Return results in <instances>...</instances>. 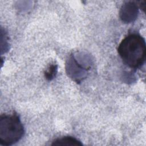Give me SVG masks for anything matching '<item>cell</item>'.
<instances>
[{"label":"cell","mask_w":146,"mask_h":146,"mask_svg":"<svg viewBox=\"0 0 146 146\" xmlns=\"http://www.w3.org/2000/svg\"><path fill=\"white\" fill-rule=\"evenodd\" d=\"M117 51L125 64L131 68H139L145 60V39L138 34H129L121 41Z\"/></svg>","instance_id":"obj_1"},{"label":"cell","mask_w":146,"mask_h":146,"mask_svg":"<svg viewBox=\"0 0 146 146\" xmlns=\"http://www.w3.org/2000/svg\"><path fill=\"white\" fill-rule=\"evenodd\" d=\"M25 133L24 127L17 113L0 116V144L11 145L19 141Z\"/></svg>","instance_id":"obj_2"},{"label":"cell","mask_w":146,"mask_h":146,"mask_svg":"<svg viewBox=\"0 0 146 146\" xmlns=\"http://www.w3.org/2000/svg\"><path fill=\"white\" fill-rule=\"evenodd\" d=\"M90 67L88 64H84L78 60L71 54L66 63V70L68 76L76 83H80L87 77L88 70Z\"/></svg>","instance_id":"obj_3"},{"label":"cell","mask_w":146,"mask_h":146,"mask_svg":"<svg viewBox=\"0 0 146 146\" xmlns=\"http://www.w3.org/2000/svg\"><path fill=\"white\" fill-rule=\"evenodd\" d=\"M139 14V6L133 1L125 2L120 8L119 15L121 21L125 23L134 22Z\"/></svg>","instance_id":"obj_4"},{"label":"cell","mask_w":146,"mask_h":146,"mask_svg":"<svg viewBox=\"0 0 146 146\" xmlns=\"http://www.w3.org/2000/svg\"><path fill=\"white\" fill-rule=\"evenodd\" d=\"M51 145L55 146H82L83 144L74 137L64 136L55 140Z\"/></svg>","instance_id":"obj_5"},{"label":"cell","mask_w":146,"mask_h":146,"mask_svg":"<svg viewBox=\"0 0 146 146\" xmlns=\"http://www.w3.org/2000/svg\"><path fill=\"white\" fill-rule=\"evenodd\" d=\"M58 72V65L56 64H51L46 70L44 76L47 80H52L56 75Z\"/></svg>","instance_id":"obj_6"}]
</instances>
